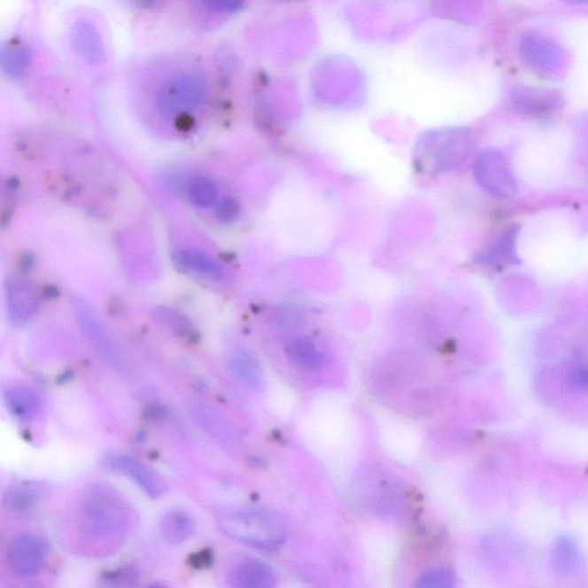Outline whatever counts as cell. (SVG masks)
Here are the masks:
<instances>
[{
	"instance_id": "obj_1",
	"label": "cell",
	"mask_w": 588,
	"mask_h": 588,
	"mask_svg": "<svg viewBox=\"0 0 588 588\" xmlns=\"http://www.w3.org/2000/svg\"><path fill=\"white\" fill-rule=\"evenodd\" d=\"M224 535L259 548H275L283 543L284 525L276 514L265 510H238L220 522Z\"/></svg>"
},
{
	"instance_id": "obj_2",
	"label": "cell",
	"mask_w": 588,
	"mask_h": 588,
	"mask_svg": "<svg viewBox=\"0 0 588 588\" xmlns=\"http://www.w3.org/2000/svg\"><path fill=\"white\" fill-rule=\"evenodd\" d=\"M210 85L198 74H180L159 87L156 107L165 118H176L196 110L206 100Z\"/></svg>"
},
{
	"instance_id": "obj_3",
	"label": "cell",
	"mask_w": 588,
	"mask_h": 588,
	"mask_svg": "<svg viewBox=\"0 0 588 588\" xmlns=\"http://www.w3.org/2000/svg\"><path fill=\"white\" fill-rule=\"evenodd\" d=\"M123 505L118 495L104 486H94L83 499L82 516L85 528L95 535L116 531L125 520Z\"/></svg>"
},
{
	"instance_id": "obj_4",
	"label": "cell",
	"mask_w": 588,
	"mask_h": 588,
	"mask_svg": "<svg viewBox=\"0 0 588 588\" xmlns=\"http://www.w3.org/2000/svg\"><path fill=\"white\" fill-rule=\"evenodd\" d=\"M75 316L85 337L97 353L104 359V361L115 369L125 370V357H123L121 348L119 347L113 336L108 331L99 316L96 314L94 309L82 303L77 304Z\"/></svg>"
},
{
	"instance_id": "obj_5",
	"label": "cell",
	"mask_w": 588,
	"mask_h": 588,
	"mask_svg": "<svg viewBox=\"0 0 588 588\" xmlns=\"http://www.w3.org/2000/svg\"><path fill=\"white\" fill-rule=\"evenodd\" d=\"M103 466L112 473L131 479L151 499L161 498L167 492V484L165 479L152 468L146 466L134 456L122 453H110L104 456Z\"/></svg>"
},
{
	"instance_id": "obj_6",
	"label": "cell",
	"mask_w": 588,
	"mask_h": 588,
	"mask_svg": "<svg viewBox=\"0 0 588 588\" xmlns=\"http://www.w3.org/2000/svg\"><path fill=\"white\" fill-rule=\"evenodd\" d=\"M45 560V546L40 538L22 535L12 540L7 549V563L19 577H32L41 570Z\"/></svg>"
},
{
	"instance_id": "obj_7",
	"label": "cell",
	"mask_w": 588,
	"mask_h": 588,
	"mask_svg": "<svg viewBox=\"0 0 588 588\" xmlns=\"http://www.w3.org/2000/svg\"><path fill=\"white\" fill-rule=\"evenodd\" d=\"M7 315L15 326H22L33 319L38 309L36 289L23 277H10L4 285Z\"/></svg>"
},
{
	"instance_id": "obj_8",
	"label": "cell",
	"mask_w": 588,
	"mask_h": 588,
	"mask_svg": "<svg viewBox=\"0 0 588 588\" xmlns=\"http://www.w3.org/2000/svg\"><path fill=\"white\" fill-rule=\"evenodd\" d=\"M521 51L524 59L533 67L540 71L552 72L559 67L562 52L559 45L537 36L523 38L521 44Z\"/></svg>"
},
{
	"instance_id": "obj_9",
	"label": "cell",
	"mask_w": 588,
	"mask_h": 588,
	"mask_svg": "<svg viewBox=\"0 0 588 588\" xmlns=\"http://www.w3.org/2000/svg\"><path fill=\"white\" fill-rule=\"evenodd\" d=\"M71 42L75 52L88 63H99L105 56L103 38L90 22L81 20L74 23Z\"/></svg>"
},
{
	"instance_id": "obj_10",
	"label": "cell",
	"mask_w": 588,
	"mask_h": 588,
	"mask_svg": "<svg viewBox=\"0 0 588 588\" xmlns=\"http://www.w3.org/2000/svg\"><path fill=\"white\" fill-rule=\"evenodd\" d=\"M229 584L232 588H274L276 586L272 569L259 561H245L231 569Z\"/></svg>"
},
{
	"instance_id": "obj_11",
	"label": "cell",
	"mask_w": 588,
	"mask_h": 588,
	"mask_svg": "<svg viewBox=\"0 0 588 588\" xmlns=\"http://www.w3.org/2000/svg\"><path fill=\"white\" fill-rule=\"evenodd\" d=\"M485 183L494 195L513 196L516 192V181L508 162L499 153L486 154L483 164Z\"/></svg>"
},
{
	"instance_id": "obj_12",
	"label": "cell",
	"mask_w": 588,
	"mask_h": 588,
	"mask_svg": "<svg viewBox=\"0 0 588 588\" xmlns=\"http://www.w3.org/2000/svg\"><path fill=\"white\" fill-rule=\"evenodd\" d=\"M4 401L12 415L20 421L34 419L41 407L37 393L29 386L22 384L7 386L4 390Z\"/></svg>"
},
{
	"instance_id": "obj_13",
	"label": "cell",
	"mask_w": 588,
	"mask_h": 588,
	"mask_svg": "<svg viewBox=\"0 0 588 588\" xmlns=\"http://www.w3.org/2000/svg\"><path fill=\"white\" fill-rule=\"evenodd\" d=\"M159 530L166 543L181 545L187 543L195 535L196 522L191 514L183 510H170L161 518Z\"/></svg>"
},
{
	"instance_id": "obj_14",
	"label": "cell",
	"mask_w": 588,
	"mask_h": 588,
	"mask_svg": "<svg viewBox=\"0 0 588 588\" xmlns=\"http://www.w3.org/2000/svg\"><path fill=\"white\" fill-rule=\"evenodd\" d=\"M45 486L38 482H21L11 486L4 494V508L11 513L26 512L44 498Z\"/></svg>"
},
{
	"instance_id": "obj_15",
	"label": "cell",
	"mask_w": 588,
	"mask_h": 588,
	"mask_svg": "<svg viewBox=\"0 0 588 588\" xmlns=\"http://www.w3.org/2000/svg\"><path fill=\"white\" fill-rule=\"evenodd\" d=\"M174 260L182 268L188 272L200 275V276L220 280L223 277V268L214 258L198 250L181 249L174 253Z\"/></svg>"
},
{
	"instance_id": "obj_16",
	"label": "cell",
	"mask_w": 588,
	"mask_h": 588,
	"mask_svg": "<svg viewBox=\"0 0 588 588\" xmlns=\"http://www.w3.org/2000/svg\"><path fill=\"white\" fill-rule=\"evenodd\" d=\"M552 562L560 574L569 576L577 572L582 568L583 555L576 541L568 536L560 537L553 546Z\"/></svg>"
},
{
	"instance_id": "obj_17",
	"label": "cell",
	"mask_w": 588,
	"mask_h": 588,
	"mask_svg": "<svg viewBox=\"0 0 588 588\" xmlns=\"http://www.w3.org/2000/svg\"><path fill=\"white\" fill-rule=\"evenodd\" d=\"M514 105L526 114H544L554 110L559 103L557 97L551 92L522 89L514 94Z\"/></svg>"
},
{
	"instance_id": "obj_18",
	"label": "cell",
	"mask_w": 588,
	"mask_h": 588,
	"mask_svg": "<svg viewBox=\"0 0 588 588\" xmlns=\"http://www.w3.org/2000/svg\"><path fill=\"white\" fill-rule=\"evenodd\" d=\"M290 360L294 365L304 369L314 370L322 366L323 358L311 340L300 338L294 340L288 348Z\"/></svg>"
},
{
	"instance_id": "obj_19",
	"label": "cell",
	"mask_w": 588,
	"mask_h": 588,
	"mask_svg": "<svg viewBox=\"0 0 588 588\" xmlns=\"http://www.w3.org/2000/svg\"><path fill=\"white\" fill-rule=\"evenodd\" d=\"M30 54L28 50L20 44L3 46L0 53V66L3 72L11 77H17L25 73L28 67Z\"/></svg>"
},
{
	"instance_id": "obj_20",
	"label": "cell",
	"mask_w": 588,
	"mask_h": 588,
	"mask_svg": "<svg viewBox=\"0 0 588 588\" xmlns=\"http://www.w3.org/2000/svg\"><path fill=\"white\" fill-rule=\"evenodd\" d=\"M153 319L161 327L167 329L174 336L187 338L192 334V324L187 316L170 307H156L153 309Z\"/></svg>"
},
{
	"instance_id": "obj_21",
	"label": "cell",
	"mask_w": 588,
	"mask_h": 588,
	"mask_svg": "<svg viewBox=\"0 0 588 588\" xmlns=\"http://www.w3.org/2000/svg\"><path fill=\"white\" fill-rule=\"evenodd\" d=\"M229 366L232 374L244 384L251 388H259L261 384V374L252 359L241 351H236L230 355Z\"/></svg>"
},
{
	"instance_id": "obj_22",
	"label": "cell",
	"mask_w": 588,
	"mask_h": 588,
	"mask_svg": "<svg viewBox=\"0 0 588 588\" xmlns=\"http://www.w3.org/2000/svg\"><path fill=\"white\" fill-rule=\"evenodd\" d=\"M189 196L196 206L208 208L218 199V187L208 177L197 176L189 185Z\"/></svg>"
},
{
	"instance_id": "obj_23",
	"label": "cell",
	"mask_w": 588,
	"mask_h": 588,
	"mask_svg": "<svg viewBox=\"0 0 588 588\" xmlns=\"http://www.w3.org/2000/svg\"><path fill=\"white\" fill-rule=\"evenodd\" d=\"M415 588H456V577L448 569H433L421 576Z\"/></svg>"
},
{
	"instance_id": "obj_24",
	"label": "cell",
	"mask_w": 588,
	"mask_h": 588,
	"mask_svg": "<svg viewBox=\"0 0 588 588\" xmlns=\"http://www.w3.org/2000/svg\"><path fill=\"white\" fill-rule=\"evenodd\" d=\"M238 212L239 208L236 200L227 197L219 201L218 206L215 208V216L220 222L228 223L237 218Z\"/></svg>"
},
{
	"instance_id": "obj_25",
	"label": "cell",
	"mask_w": 588,
	"mask_h": 588,
	"mask_svg": "<svg viewBox=\"0 0 588 588\" xmlns=\"http://www.w3.org/2000/svg\"><path fill=\"white\" fill-rule=\"evenodd\" d=\"M201 5L208 7V9L218 12H227V13H231V12H236L242 9L243 3L241 2H229V0H212V2H204L201 3Z\"/></svg>"
},
{
	"instance_id": "obj_26",
	"label": "cell",
	"mask_w": 588,
	"mask_h": 588,
	"mask_svg": "<svg viewBox=\"0 0 588 588\" xmlns=\"http://www.w3.org/2000/svg\"><path fill=\"white\" fill-rule=\"evenodd\" d=\"M147 588H168V587H166L164 585H152V586H150V587H147Z\"/></svg>"
}]
</instances>
